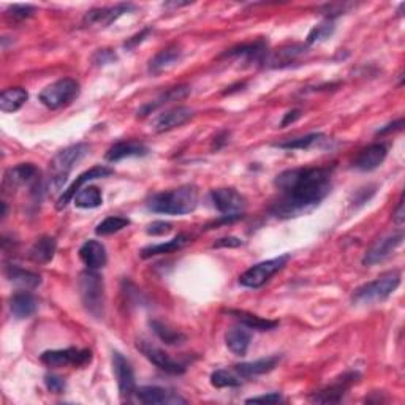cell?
<instances>
[{"instance_id": "1", "label": "cell", "mask_w": 405, "mask_h": 405, "mask_svg": "<svg viewBox=\"0 0 405 405\" xmlns=\"http://www.w3.org/2000/svg\"><path fill=\"white\" fill-rule=\"evenodd\" d=\"M280 197L271 207L279 219H295L312 212L333 188V170L325 166L295 168L280 173L274 181Z\"/></svg>"}, {"instance_id": "2", "label": "cell", "mask_w": 405, "mask_h": 405, "mask_svg": "<svg viewBox=\"0 0 405 405\" xmlns=\"http://www.w3.org/2000/svg\"><path fill=\"white\" fill-rule=\"evenodd\" d=\"M146 206L152 212L165 215L190 214L198 206V188L193 184H186L171 190L154 193Z\"/></svg>"}, {"instance_id": "3", "label": "cell", "mask_w": 405, "mask_h": 405, "mask_svg": "<svg viewBox=\"0 0 405 405\" xmlns=\"http://www.w3.org/2000/svg\"><path fill=\"white\" fill-rule=\"evenodd\" d=\"M91 147L86 143H78L65 147L60 151L50 164V188L52 192H59L64 187L70 171L78 161L83 160L89 154Z\"/></svg>"}, {"instance_id": "4", "label": "cell", "mask_w": 405, "mask_h": 405, "mask_svg": "<svg viewBox=\"0 0 405 405\" xmlns=\"http://www.w3.org/2000/svg\"><path fill=\"white\" fill-rule=\"evenodd\" d=\"M399 285L401 273L393 269V271L382 274L380 278H377L375 280L364 283L363 287L356 288L355 293L352 295V301L358 304V306H369V304L382 302L388 300Z\"/></svg>"}, {"instance_id": "5", "label": "cell", "mask_w": 405, "mask_h": 405, "mask_svg": "<svg viewBox=\"0 0 405 405\" xmlns=\"http://www.w3.org/2000/svg\"><path fill=\"white\" fill-rule=\"evenodd\" d=\"M79 296L87 312L96 319H101L105 307L103 278L91 269L84 271L79 275Z\"/></svg>"}, {"instance_id": "6", "label": "cell", "mask_w": 405, "mask_h": 405, "mask_svg": "<svg viewBox=\"0 0 405 405\" xmlns=\"http://www.w3.org/2000/svg\"><path fill=\"white\" fill-rule=\"evenodd\" d=\"M78 96H79L78 81H75L73 78H64L56 81V83H52L48 87H45V89L40 92L38 98L45 106H48L50 110H57V108H62L65 105L72 103Z\"/></svg>"}, {"instance_id": "7", "label": "cell", "mask_w": 405, "mask_h": 405, "mask_svg": "<svg viewBox=\"0 0 405 405\" xmlns=\"http://www.w3.org/2000/svg\"><path fill=\"white\" fill-rule=\"evenodd\" d=\"M290 260V255H280L278 258L261 261L258 265H253L249 268L244 274H241L239 283L246 288H260L273 278V275L282 271Z\"/></svg>"}, {"instance_id": "8", "label": "cell", "mask_w": 405, "mask_h": 405, "mask_svg": "<svg viewBox=\"0 0 405 405\" xmlns=\"http://www.w3.org/2000/svg\"><path fill=\"white\" fill-rule=\"evenodd\" d=\"M40 360L48 367H65L75 366L83 367L92 361L91 350H79V348H65V350H48L42 353Z\"/></svg>"}, {"instance_id": "9", "label": "cell", "mask_w": 405, "mask_h": 405, "mask_svg": "<svg viewBox=\"0 0 405 405\" xmlns=\"http://www.w3.org/2000/svg\"><path fill=\"white\" fill-rule=\"evenodd\" d=\"M137 348L144 355V358H147V360L154 364V366H157L166 374L181 375L186 372V364L173 360L170 355L165 353L164 350H160L159 347H155L151 342L141 339L137 342Z\"/></svg>"}, {"instance_id": "10", "label": "cell", "mask_w": 405, "mask_h": 405, "mask_svg": "<svg viewBox=\"0 0 405 405\" xmlns=\"http://www.w3.org/2000/svg\"><path fill=\"white\" fill-rule=\"evenodd\" d=\"M27 186L30 188L40 187V171L33 164H21L15 168H10L4 176V192L8 193L10 190Z\"/></svg>"}, {"instance_id": "11", "label": "cell", "mask_w": 405, "mask_h": 405, "mask_svg": "<svg viewBox=\"0 0 405 405\" xmlns=\"http://www.w3.org/2000/svg\"><path fill=\"white\" fill-rule=\"evenodd\" d=\"M360 380V374L358 372H347L343 374L339 379H336L334 383L328 384L326 388L320 389L319 393H315L310 401L316 404H334L341 402L343 396L347 394V391L353 387V384Z\"/></svg>"}, {"instance_id": "12", "label": "cell", "mask_w": 405, "mask_h": 405, "mask_svg": "<svg viewBox=\"0 0 405 405\" xmlns=\"http://www.w3.org/2000/svg\"><path fill=\"white\" fill-rule=\"evenodd\" d=\"M402 241H404L402 232L384 236V238H382L380 241H377L375 244L366 252V255H364V258H363V265L364 266H374V265H379V263L389 258V256L394 253L396 249L402 244Z\"/></svg>"}, {"instance_id": "13", "label": "cell", "mask_w": 405, "mask_h": 405, "mask_svg": "<svg viewBox=\"0 0 405 405\" xmlns=\"http://www.w3.org/2000/svg\"><path fill=\"white\" fill-rule=\"evenodd\" d=\"M113 370L114 375H116L119 393L122 397H130L137 391V382H135V372L132 367V363L127 360V358L119 353H113Z\"/></svg>"}, {"instance_id": "14", "label": "cell", "mask_w": 405, "mask_h": 405, "mask_svg": "<svg viewBox=\"0 0 405 405\" xmlns=\"http://www.w3.org/2000/svg\"><path fill=\"white\" fill-rule=\"evenodd\" d=\"M268 42L266 40H256L253 43L249 45H239L236 48L228 50L227 52L222 54L224 59H242L246 64H266L268 59Z\"/></svg>"}, {"instance_id": "15", "label": "cell", "mask_w": 405, "mask_h": 405, "mask_svg": "<svg viewBox=\"0 0 405 405\" xmlns=\"http://www.w3.org/2000/svg\"><path fill=\"white\" fill-rule=\"evenodd\" d=\"M114 171L111 170V168H108V166H101V165H97V166H93L91 168V170H87L84 171L83 174H79V176L75 179V182L67 188V190H64V193L60 195V198L57 200V211H62V209H65L67 206H69V202L72 200H75L76 197V193L83 188V186L86 184V182H89V181H93V179H100V178H106V176H110V174H113Z\"/></svg>"}, {"instance_id": "16", "label": "cell", "mask_w": 405, "mask_h": 405, "mask_svg": "<svg viewBox=\"0 0 405 405\" xmlns=\"http://www.w3.org/2000/svg\"><path fill=\"white\" fill-rule=\"evenodd\" d=\"M211 201L214 207L224 215L241 214L246 207V198L234 188H217L211 192Z\"/></svg>"}, {"instance_id": "17", "label": "cell", "mask_w": 405, "mask_h": 405, "mask_svg": "<svg viewBox=\"0 0 405 405\" xmlns=\"http://www.w3.org/2000/svg\"><path fill=\"white\" fill-rule=\"evenodd\" d=\"M193 116H195V111L192 110V108L176 106V108H173V110H168L165 113L159 114L152 122V130L157 133L170 132L173 130V128H178L181 125L187 124L188 120L193 119Z\"/></svg>"}, {"instance_id": "18", "label": "cell", "mask_w": 405, "mask_h": 405, "mask_svg": "<svg viewBox=\"0 0 405 405\" xmlns=\"http://www.w3.org/2000/svg\"><path fill=\"white\" fill-rule=\"evenodd\" d=\"M137 6L132 4H119L114 6H103V8H93L91 11L86 13L84 16V24L89 25H110L111 23L116 21L118 18L128 11H133Z\"/></svg>"}, {"instance_id": "19", "label": "cell", "mask_w": 405, "mask_h": 405, "mask_svg": "<svg viewBox=\"0 0 405 405\" xmlns=\"http://www.w3.org/2000/svg\"><path fill=\"white\" fill-rule=\"evenodd\" d=\"M388 155V147L383 143H374L363 149L353 161V166L360 171H374L379 168Z\"/></svg>"}, {"instance_id": "20", "label": "cell", "mask_w": 405, "mask_h": 405, "mask_svg": "<svg viewBox=\"0 0 405 405\" xmlns=\"http://www.w3.org/2000/svg\"><path fill=\"white\" fill-rule=\"evenodd\" d=\"M138 401L152 405V404H186L184 397H181L178 393H173L170 389L160 387H139L135 391Z\"/></svg>"}, {"instance_id": "21", "label": "cell", "mask_w": 405, "mask_h": 405, "mask_svg": "<svg viewBox=\"0 0 405 405\" xmlns=\"http://www.w3.org/2000/svg\"><path fill=\"white\" fill-rule=\"evenodd\" d=\"M79 258L83 260L87 269H91V271H98V269L106 266V261H108L106 249L103 244H101V242L96 239H89L81 246Z\"/></svg>"}, {"instance_id": "22", "label": "cell", "mask_w": 405, "mask_h": 405, "mask_svg": "<svg viewBox=\"0 0 405 405\" xmlns=\"http://www.w3.org/2000/svg\"><path fill=\"white\" fill-rule=\"evenodd\" d=\"M279 361H280V356L274 355V356L261 358V360H256V361H252V363L236 364V366L233 367V370L241 377L242 380H244V379H252V377L271 372V370L275 366H278Z\"/></svg>"}, {"instance_id": "23", "label": "cell", "mask_w": 405, "mask_h": 405, "mask_svg": "<svg viewBox=\"0 0 405 405\" xmlns=\"http://www.w3.org/2000/svg\"><path fill=\"white\" fill-rule=\"evenodd\" d=\"M149 154L147 146L138 141H119V143L113 144L108 152L105 154V159L108 161H119L128 157H144Z\"/></svg>"}, {"instance_id": "24", "label": "cell", "mask_w": 405, "mask_h": 405, "mask_svg": "<svg viewBox=\"0 0 405 405\" xmlns=\"http://www.w3.org/2000/svg\"><path fill=\"white\" fill-rule=\"evenodd\" d=\"M37 309H38L37 298L32 293L25 292V290H21V292H18L11 296L10 310L13 316H16V319L19 320L29 319V316L37 312Z\"/></svg>"}, {"instance_id": "25", "label": "cell", "mask_w": 405, "mask_h": 405, "mask_svg": "<svg viewBox=\"0 0 405 405\" xmlns=\"http://www.w3.org/2000/svg\"><path fill=\"white\" fill-rule=\"evenodd\" d=\"M306 52V46L304 45H288L283 46V48L274 51L271 54H268L266 64L273 69H282V67H288L293 62H296L302 54Z\"/></svg>"}, {"instance_id": "26", "label": "cell", "mask_w": 405, "mask_h": 405, "mask_svg": "<svg viewBox=\"0 0 405 405\" xmlns=\"http://www.w3.org/2000/svg\"><path fill=\"white\" fill-rule=\"evenodd\" d=\"M188 93H190V87L188 86H178V87H171V89H166L164 93H160L157 98L149 101V103H146L143 108H141V110L138 111V116H147V114H151L155 110H159V108L171 103V101L186 98Z\"/></svg>"}, {"instance_id": "27", "label": "cell", "mask_w": 405, "mask_h": 405, "mask_svg": "<svg viewBox=\"0 0 405 405\" xmlns=\"http://www.w3.org/2000/svg\"><path fill=\"white\" fill-rule=\"evenodd\" d=\"M182 57V51L178 45H171L168 48L161 50L157 56H155L149 62V73L151 75H160L161 72H166L168 69L176 65Z\"/></svg>"}, {"instance_id": "28", "label": "cell", "mask_w": 405, "mask_h": 405, "mask_svg": "<svg viewBox=\"0 0 405 405\" xmlns=\"http://www.w3.org/2000/svg\"><path fill=\"white\" fill-rule=\"evenodd\" d=\"M5 275L13 285L19 287L21 290H35L40 283H42V278L37 273L27 271V269H23L15 265L6 266L5 269Z\"/></svg>"}, {"instance_id": "29", "label": "cell", "mask_w": 405, "mask_h": 405, "mask_svg": "<svg viewBox=\"0 0 405 405\" xmlns=\"http://www.w3.org/2000/svg\"><path fill=\"white\" fill-rule=\"evenodd\" d=\"M252 336L249 333L246 326L241 328H232L227 331L225 334V343L228 350L232 353H234L236 356H244L249 350V346H251Z\"/></svg>"}, {"instance_id": "30", "label": "cell", "mask_w": 405, "mask_h": 405, "mask_svg": "<svg viewBox=\"0 0 405 405\" xmlns=\"http://www.w3.org/2000/svg\"><path fill=\"white\" fill-rule=\"evenodd\" d=\"M228 314L234 316V319L238 320L242 326H246L247 329L271 331V329L279 326V321L261 319V316L249 314V312H246V310H228Z\"/></svg>"}, {"instance_id": "31", "label": "cell", "mask_w": 405, "mask_h": 405, "mask_svg": "<svg viewBox=\"0 0 405 405\" xmlns=\"http://www.w3.org/2000/svg\"><path fill=\"white\" fill-rule=\"evenodd\" d=\"M29 93L23 87H10L0 93V110L4 113H16L25 105Z\"/></svg>"}, {"instance_id": "32", "label": "cell", "mask_w": 405, "mask_h": 405, "mask_svg": "<svg viewBox=\"0 0 405 405\" xmlns=\"http://www.w3.org/2000/svg\"><path fill=\"white\" fill-rule=\"evenodd\" d=\"M328 138L323 133H309L306 137L301 138H293V139H285L280 141V143H274V147H279V149H285V151H306L310 149V147L319 146L321 143H325Z\"/></svg>"}, {"instance_id": "33", "label": "cell", "mask_w": 405, "mask_h": 405, "mask_svg": "<svg viewBox=\"0 0 405 405\" xmlns=\"http://www.w3.org/2000/svg\"><path fill=\"white\" fill-rule=\"evenodd\" d=\"M57 242L51 236H43L38 241H35V244L30 249V260L38 263V265H46L54 258V253H56Z\"/></svg>"}, {"instance_id": "34", "label": "cell", "mask_w": 405, "mask_h": 405, "mask_svg": "<svg viewBox=\"0 0 405 405\" xmlns=\"http://www.w3.org/2000/svg\"><path fill=\"white\" fill-rule=\"evenodd\" d=\"M188 241H190V238H188L187 234L181 233L176 236V238H173L171 241H168V242H161V244L144 247L143 251H141V256H143V258H151V256H155V255L176 252V251H179V249L184 247Z\"/></svg>"}, {"instance_id": "35", "label": "cell", "mask_w": 405, "mask_h": 405, "mask_svg": "<svg viewBox=\"0 0 405 405\" xmlns=\"http://www.w3.org/2000/svg\"><path fill=\"white\" fill-rule=\"evenodd\" d=\"M149 325H151L152 331L155 333V336H157L161 342H165L166 346L178 347V346H182V343H184L186 339H187L186 334H182L181 331L173 329L168 325H165L164 321L152 320Z\"/></svg>"}, {"instance_id": "36", "label": "cell", "mask_w": 405, "mask_h": 405, "mask_svg": "<svg viewBox=\"0 0 405 405\" xmlns=\"http://www.w3.org/2000/svg\"><path fill=\"white\" fill-rule=\"evenodd\" d=\"M73 201H75L76 207L93 209V207H98L103 205V195H101V192L97 187L89 186V187L81 188Z\"/></svg>"}, {"instance_id": "37", "label": "cell", "mask_w": 405, "mask_h": 405, "mask_svg": "<svg viewBox=\"0 0 405 405\" xmlns=\"http://www.w3.org/2000/svg\"><path fill=\"white\" fill-rule=\"evenodd\" d=\"M211 383L215 388H236L241 387L242 379L234 372V370L228 369H219L212 372L211 375Z\"/></svg>"}, {"instance_id": "38", "label": "cell", "mask_w": 405, "mask_h": 405, "mask_svg": "<svg viewBox=\"0 0 405 405\" xmlns=\"http://www.w3.org/2000/svg\"><path fill=\"white\" fill-rule=\"evenodd\" d=\"M130 225V220L127 217H120V215H110L105 220H101L96 228V233L98 236H110L120 232V229L127 228Z\"/></svg>"}, {"instance_id": "39", "label": "cell", "mask_w": 405, "mask_h": 405, "mask_svg": "<svg viewBox=\"0 0 405 405\" xmlns=\"http://www.w3.org/2000/svg\"><path fill=\"white\" fill-rule=\"evenodd\" d=\"M334 30H336L334 19H326V21H323L319 25H315L314 29L309 32L307 45H315V43L325 42V40H328L331 35H333Z\"/></svg>"}, {"instance_id": "40", "label": "cell", "mask_w": 405, "mask_h": 405, "mask_svg": "<svg viewBox=\"0 0 405 405\" xmlns=\"http://www.w3.org/2000/svg\"><path fill=\"white\" fill-rule=\"evenodd\" d=\"M35 13V6L32 5H11L8 8V15L16 19V21H23V19L30 18Z\"/></svg>"}, {"instance_id": "41", "label": "cell", "mask_w": 405, "mask_h": 405, "mask_svg": "<svg viewBox=\"0 0 405 405\" xmlns=\"http://www.w3.org/2000/svg\"><path fill=\"white\" fill-rule=\"evenodd\" d=\"M171 228H173V225L170 224V222L157 220V222H152L151 225H147L146 233L151 234V236H164V234L170 233Z\"/></svg>"}, {"instance_id": "42", "label": "cell", "mask_w": 405, "mask_h": 405, "mask_svg": "<svg viewBox=\"0 0 405 405\" xmlns=\"http://www.w3.org/2000/svg\"><path fill=\"white\" fill-rule=\"evenodd\" d=\"M45 383H46V387H48V389L51 391V393H54V394L64 393V389H65V380L62 379V377L46 375V377H45Z\"/></svg>"}, {"instance_id": "43", "label": "cell", "mask_w": 405, "mask_h": 405, "mask_svg": "<svg viewBox=\"0 0 405 405\" xmlns=\"http://www.w3.org/2000/svg\"><path fill=\"white\" fill-rule=\"evenodd\" d=\"M283 401V397L280 393H269L265 396H256L247 399L246 404H279Z\"/></svg>"}, {"instance_id": "44", "label": "cell", "mask_w": 405, "mask_h": 405, "mask_svg": "<svg viewBox=\"0 0 405 405\" xmlns=\"http://www.w3.org/2000/svg\"><path fill=\"white\" fill-rule=\"evenodd\" d=\"M92 60H93V64H97V65H106L116 60V54H114L111 50H100L93 54Z\"/></svg>"}, {"instance_id": "45", "label": "cell", "mask_w": 405, "mask_h": 405, "mask_svg": "<svg viewBox=\"0 0 405 405\" xmlns=\"http://www.w3.org/2000/svg\"><path fill=\"white\" fill-rule=\"evenodd\" d=\"M151 32H152L151 27H147V29L141 30L139 33H137V35H133L132 38L127 40L125 45H124V48H125V50H132V48H135V46H138L139 43H143L144 40H146L147 37H149Z\"/></svg>"}, {"instance_id": "46", "label": "cell", "mask_w": 405, "mask_h": 405, "mask_svg": "<svg viewBox=\"0 0 405 405\" xmlns=\"http://www.w3.org/2000/svg\"><path fill=\"white\" fill-rule=\"evenodd\" d=\"M242 246V241L239 238H234V236H229V238H222L219 241H215L212 247L220 249V247H239Z\"/></svg>"}, {"instance_id": "47", "label": "cell", "mask_w": 405, "mask_h": 405, "mask_svg": "<svg viewBox=\"0 0 405 405\" xmlns=\"http://www.w3.org/2000/svg\"><path fill=\"white\" fill-rule=\"evenodd\" d=\"M393 220H394V224L396 225H399L402 227L404 225V220H405V212H404V198L399 200V205H397L396 207V211L393 214Z\"/></svg>"}, {"instance_id": "48", "label": "cell", "mask_w": 405, "mask_h": 405, "mask_svg": "<svg viewBox=\"0 0 405 405\" xmlns=\"http://www.w3.org/2000/svg\"><path fill=\"white\" fill-rule=\"evenodd\" d=\"M402 125H404V119H399V120H396V122H393V124H388L387 127L380 128V130L377 132V135H388L391 132L402 130Z\"/></svg>"}, {"instance_id": "49", "label": "cell", "mask_w": 405, "mask_h": 405, "mask_svg": "<svg viewBox=\"0 0 405 405\" xmlns=\"http://www.w3.org/2000/svg\"><path fill=\"white\" fill-rule=\"evenodd\" d=\"M301 118V111L300 110H293V111H288L285 114V118L282 119L280 127H287L288 124H293L295 120H298Z\"/></svg>"}]
</instances>
